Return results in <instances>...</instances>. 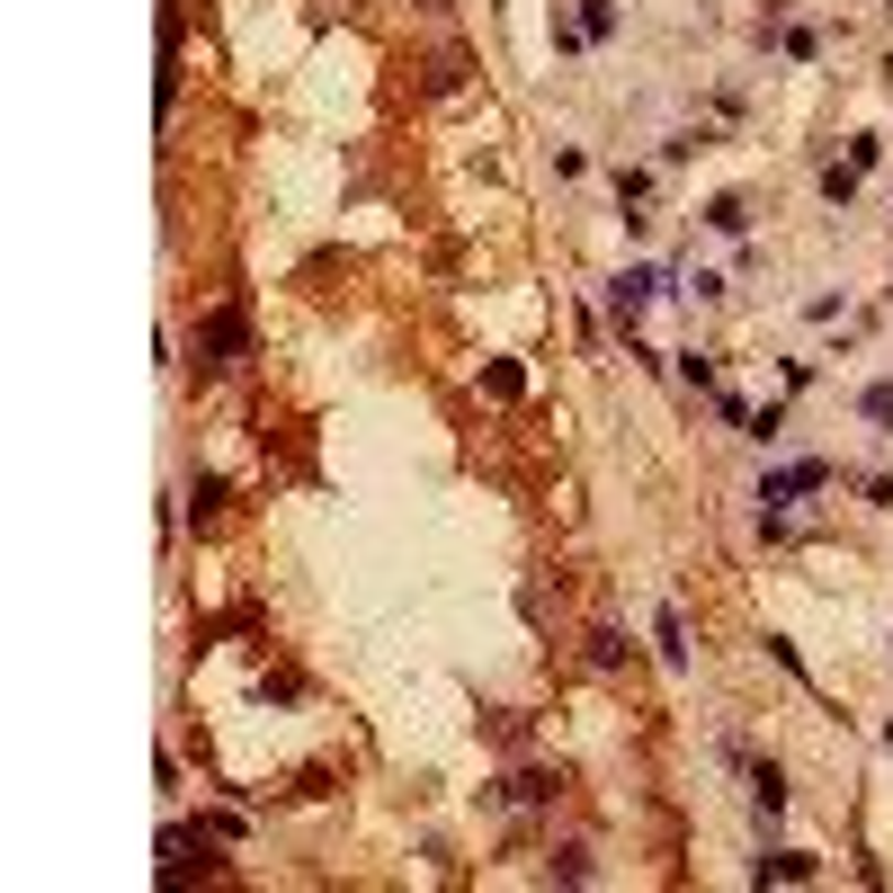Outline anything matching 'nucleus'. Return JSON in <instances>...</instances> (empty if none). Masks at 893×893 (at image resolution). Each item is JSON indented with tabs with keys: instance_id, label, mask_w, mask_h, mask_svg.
<instances>
[{
	"instance_id": "4",
	"label": "nucleus",
	"mask_w": 893,
	"mask_h": 893,
	"mask_svg": "<svg viewBox=\"0 0 893 893\" xmlns=\"http://www.w3.org/2000/svg\"><path fill=\"white\" fill-rule=\"evenodd\" d=\"M652 635H661V661H670V670L689 661V626H679V607H661V626H652Z\"/></svg>"
},
{
	"instance_id": "2",
	"label": "nucleus",
	"mask_w": 893,
	"mask_h": 893,
	"mask_svg": "<svg viewBox=\"0 0 893 893\" xmlns=\"http://www.w3.org/2000/svg\"><path fill=\"white\" fill-rule=\"evenodd\" d=\"M197 349H205V367H233L242 358V313H215V322L197 331Z\"/></svg>"
},
{
	"instance_id": "7",
	"label": "nucleus",
	"mask_w": 893,
	"mask_h": 893,
	"mask_svg": "<svg viewBox=\"0 0 893 893\" xmlns=\"http://www.w3.org/2000/svg\"><path fill=\"white\" fill-rule=\"evenodd\" d=\"M822 197L849 205V197H858V170H849V161H831V170H822Z\"/></svg>"
},
{
	"instance_id": "8",
	"label": "nucleus",
	"mask_w": 893,
	"mask_h": 893,
	"mask_svg": "<svg viewBox=\"0 0 893 893\" xmlns=\"http://www.w3.org/2000/svg\"><path fill=\"white\" fill-rule=\"evenodd\" d=\"M858 411H867L875 429H893V384H867V393H858Z\"/></svg>"
},
{
	"instance_id": "1",
	"label": "nucleus",
	"mask_w": 893,
	"mask_h": 893,
	"mask_svg": "<svg viewBox=\"0 0 893 893\" xmlns=\"http://www.w3.org/2000/svg\"><path fill=\"white\" fill-rule=\"evenodd\" d=\"M661 287H670V278H661V268H626V278H616V287H607V304H616V322H626V331H635V313H644V304H652Z\"/></svg>"
},
{
	"instance_id": "11",
	"label": "nucleus",
	"mask_w": 893,
	"mask_h": 893,
	"mask_svg": "<svg viewBox=\"0 0 893 893\" xmlns=\"http://www.w3.org/2000/svg\"><path fill=\"white\" fill-rule=\"evenodd\" d=\"M884 741H893V733H884Z\"/></svg>"
},
{
	"instance_id": "9",
	"label": "nucleus",
	"mask_w": 893,
	"mask_h": 893,
	"mask_svg": "<svg viewBox=\"0 0 893 893\" xmlns=\"http://www.w3.org/2000/svg\"><path fill=\"white\" fill-rule=\"evenodd\" d=\"M510 795H518V804H545V795H555V778H545V769H518Z\"/></svg>"
},
{
	"instance_id": "6",
	"label": "nucleus",
	"mask_w": 893,
	"mask_h": 893,
	"mask_svg": "<svg viewBox=\"0 0 893 893\" xmlns=\"http://www.w3.org/2000/svg\"><path fill=\"white\" fill-rule=\"evenodd\" d=\"M581 36H616V0H581Z\"/></svg>"
},
{
	"instance_id": "10",
	"label": "nucleus",
	"mask_w": 893,
	"mask_h": 893,
	"mask_svg": "<svg viewBox=\"0 0 893 893\" xmlns=\"http://www.w3.org/2000/svg\"><path fill=\"white\" fill-rule=\"evenodd\" d=\"M590 661H599V670H616V661H626V635H607V626H599V635H590Z\"/></svg>"
},
{
	"instance_id": "5",
	"label": "nucleus",
	"mask_w": 893,
	"mask_h": 893,
	"mask_svg": "<svg viewBox=\"0 0 893 893\" xmlns=\"http://www.w3.org/2000/svg\"><path fill=\"white\" fill-rule=\"evenodd\" d=\"M706 224H715V233H741V224H750V205H741V197H715V205H706Z\"/></svg>"
},
{
	"instance_id": "3",
	"label": "nucleus",
	"mask_w": 893,
	"mask_h": 893,
	"mask_svg": "<svg viewBox=\"0 0 893 893\" xmlns=\"http://www.w3.org/2000/svg\"><path fill=\"white\" fill-rule=\"evenodd\" d=\"M750 804H760V822H778V804H786V769H778V760L750 769Z\"/></svg>"
}]
</instances>
